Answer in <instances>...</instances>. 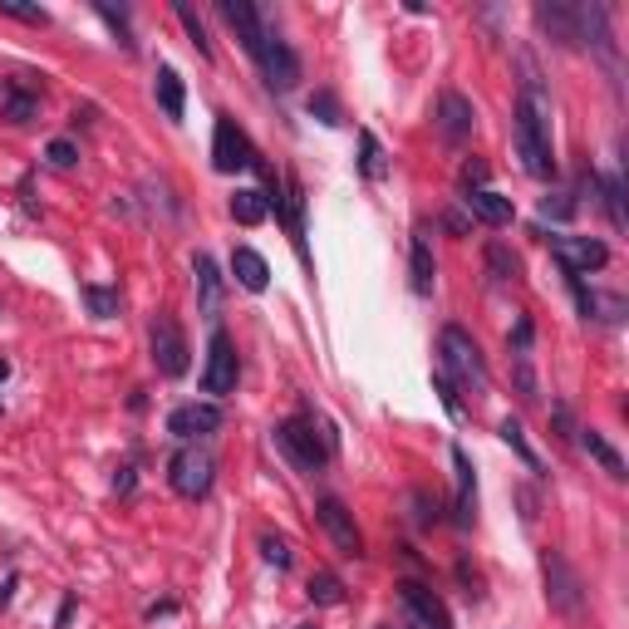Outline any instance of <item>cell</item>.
I'll list each match as a JSON object with an SVG mask.
<instances>
[{
    "label": "cell",
    "instance_id": "b9f144b4",
    "mask_svg": "<svg viewBox=\"0 0 629 629\" xmlns=\"http://www.w3.org/2000/svg\"><path fill=\"white\" fill-rule=\"evenodd\" d=\"M10 590H15V575H10V580H5V585H0V610H5V605H10Z\"/></svg>",
    "mask_w": 629,
    "mask_h": 629
},
{
    "label": "cell",
    "instance_id": "4dcf8cb0",
    "mask_svg": "<svg viewBox=\"0 0 629 629\" xmlns=\"http://www.w3.org/2000/svg\"><path fill=\"white\" fill-rule=\"evenodd\" d=\"M359 153H364V158H359V168H364V177H369V182H379V177L389 172V163H384V148H379V138H374V133H359Z\"/></svg>",
    "mask_w": 629,
    "mask_h": 629
},
{
    "label": "cell",
    "instance_id": "603a6c76",
    "mask_svg": "<svg viewBox=\"0 0 629 629\" xmlns=\"http://www.w3.org/2000/svg\"><path fill=\"white\" fill-rule=\"evenodd\" d=\"M231 217H236L241 227H261V222L271 217V202H266V192H256V187H241V192L231 197Z\"/></svg>",
    "mask_w": 629,
    "mask_h": 629
},
{
    "label": "cell",
    "instance_id": "5bb4252c",
    "mask_svg": "<svg viewBox=\"0 0 629 629\" xmlns=\"http://www.w3.org/2000/svg\"><path fill=\"white\" fill-rule=\"evenodd\" d=\"M222 15H227V25L236 30V40L246 45V55L261 59V50H266V20H261V10L251 5V0H222Z\"/></svg>",
    "mask_w": 629,
    "mask_h": 629
},
{
    "label": "cell",
    "instance_id": "f546056e",
    "mask_svg": "<svg viewBox=\"0 0 629 629\" xmlns=\"http://www.w3.org/2000/svg\"><path fill=\"white\" fill-rule=\"evenodd\" d=\"M487 271H492V281H516V276H521V261H516L512 246L492 241V246H487Z\"/></svg>",
    "mask_w": 629,
    "mask_h": 629
},
{
    "label": "cell",
    "instance_id": "52a82bcc",
    "mask_svg": "<svg viewBox=\"0 0 629 629\" xmlns=\"http://www.w3.org/2000/svg\"><path fill=\"white\" fill-rule=\"evenodd\" d=\"M148 349H153V364L163 379L187 374V335L172 315H153V330H148Z\"/></svg>",
    "mask_w": 629,
    "mask_h": 629
},
{
    "label": "cell",
    "instance_id": "836d02e7",
    "mask_svg": "<svg viewBox=\"0 0 629 629\" xmlns=\"http://www.w3.org/2000/svg\"><path fill=\"white\" fill-rule=\"evenodd\" d=\"M261 556H266L276 571H286V566H290V541H286V536H271V531H266V536H261Z\"/></svg>",
    "mask_w": 629,
    "mask_h": 629
},
{
    "label": "cell",
    "instance_id": "484cf974",
    "mask_svg": "<svg viewBox=\"0 0 629 629\" xmlns=\"http://www.w3.org/2000/svg\"><path fill=\"white\" fill-rule=\"evenodd\" d=\"M158 104H163V114H168L172 123H177L182 109H187V94H182V79H177V69H172V64L158 69Z\"/></svg>",
    "mask_w": 629,
    "mask_h": 629
},
{
    "label": "cell",
    "instance_id": "5b68a950",
    "mask_svg": "<svg viewBox=\"0 0 629 629\" xmlns=\"http://www.w3.org/2000/svg\"><path fill=\"white\" fill-rule=\"evenodd\" d=\"M541 575H546V600H551V610H561V615H580V610H585L580 575L571 571V561H566L561 551H541Z\"/></svg>",
    "mask_w": 629,
    "mask_h": 629
},
{
    "label": "cell",
    "instance_id": "ac0fdd59",
    "mask_svg": "<svg viewBox=\"0 0 629 629\" xmlns=\"http://www.w3.org/2000/svg\"><path fill=\"white\" fill-rule=\"evenodd\" d=\"M192 276H197V305H202V315H217L222 310V271H217V261L207 251L192 256Z\"/></svg>",
    "mask_w": 629,
    "mask_h": 629
},
{
    "label": "cell",
    "instance_id": "d590c367",
    "mask_svg": "<svg viewBox=\"0 0 629 629\" xmlns=\"http://www.w3.org/2000/svg\"><path fill=\"white\" fill-rule=\"evenodd\" d=\"M45 158H50V168H74V163H79V143H69V138H55V143L45 148Z\"/></svg>",
    "mask_w": 629,
    "mask_h": 629
},
{
    "label": "cell",
    "instance_id": "8fae6325",
    "mask_svg": "<svg viewBox=\"0 0 629 629\" xmlns=\"http://www.w3.org/2000/svg\"><path fill=\"white\" fill-rule=\"evenodd\" d=\"M315 516H320V526H325V536L335 541L340 556H349V561L364 556V536H359V526H354V516H349V507H344L340 497H320Z\"/></svg>",
    "mask_w": 629,
    "mask_h": 629
},
{
    "label": "cell",
    "instance_id": "30bf717a",
    "mask_svg": "<svg viewBox=\"0 0 629 629\" xmlns=\"http://www.w3.org/2000/svg\"><path fill=\"white\" fill-rule=\"evenodd\" d=\"M236 389V349L227 330H212L207 340V364H202V394H231Z\"/></svg>",
    "mask_w": 629,
    "mask_h": 629
},
{
    "label": "cell",
    "instance_id": "ba28073f",
    "mask_svg": "<svg viewBox=\"0 0 629 629\" xmlns=\"http://www.w3.org/2000/svg\"><path fill=\"white\" fill-rule=\"evenodd\" d=\"M551 256H556V266L566 271V276H590V271H600L605 261H610V246L600 241V236H556L551 241Z\"/></svg>",
    "mask_w": 629,
    "mask_h": 629
},
{
    "label": "cell",
    "instance_id": "4fadbf2b",
    "mask_svg": "<svg viewBox=\"0 0 629 629\" xmlns=\"http://www.w3.org/2000/svg\"><path fill=\"white\" fill-rule=\"evenodd\" d=\"M217 428H222V408L217 403H182V408L168 413V433L182 438V443H197V438H207Z\"/></svg>",
    "mask_w": 629,
    "mask_h": 629
},
{
    "label": "cell",
    "instance_id": "9c48e42d",
    "mask_svg": "<svg viewBox=\"0 0 629 629\" xmlns=\"http://www.w3.org/2000/svg\"><path fill=\"white\" fill-rule=\"evenodd\" d=\"M256 163V148H251V138L236 128V118H217V133H212V168L217 172H241Z\"/></svg>",
    "mask_w": 629,
    "mask_h": 629
},
{
    "label": "cell",
    "instance_id": "8d00e7d4",
    "mask_svg": "<svg viewBox=\"0 0 629 629\" xmlns=\"http://www.w3.org/2000/svg\"><path fill=\"white\" fill-rule=\"evenodd\" d=\"M99 20H104V25L114 30L118 40H123L128 50H133V30H128V15H123V10H114V5H99Z\"/></svg>",
    "mask_w": 629,
    "mask_h": 629
},
{
    "label": "cell",
    "instance_id": "83f0119b",
    "mask_svg": "<svg viewBox=\"0 0 629 629\" xmlns=\"http://www.w3.org/2000/svg\"><path fill=\"white\" fill-rule=\"evenodd\" d=\"M305 595H310L315 605H344V580L330 571H315L305 580Z\"/></svg>",
    "mask_w": 629,
    "mask_h": 629
},
{
    "label": "cell",
    "instance_id": "cb8c5ba5",
    "mask_svg": "<svg viewBox=\"0 0 629 629\" xmlns=\"http://www.w3.org/2000/svg\"><path fill=\"white\" fill-rule=\"evenodd\" d=\"M580 448H585L590 458L600 462V467H605L610 477H625V458H620V453H615V448L605 443V433H595V428H580Z\"/></svg>",
    "mask_w": 629,
    "mask_h": 629
},
{
    "label": "cell",
    "instance_id": "8992f818",
    "mask_svg": "<svg viewBox=\"0 0 629 629\" xmlns=\"http://www.w3.org/2000/svg\"><path fill=\"white\" fill-rule=\"evenodd\" d=\"M536 25L561 40V45H585V30H590V5H566V0H541L536 5Z\"/></svg>",
    "mask_w": 629,
    "mask_h": 629
},
{
    "label": "cell",
    "instance_id": "ffe728a7",
    "mask_svg": "<svg viewBox=\"0 0 629 629\" xmlns=\"http://www.w3.org/2000/svg\"><path fill=\"white\" fill-rule=\"evenodd\" d=\"M231 276H236V286L256 290V295L271 286V266H266V256L251 251V246H236V251H231Z\"/></svg>",
    "mask_w": 629,
    "mask_h": 629
},
{
    "label": "cell",
    "instance_id": "60d3db41",
    "mask_svg": "<svg viewBox=\"0 0 629 629\" xmlns=\"http://www.w3.org/2000/svg\"><path fill=\"white\" fill-rule=\"evenodd\" d=\"M482 177H487L482 163H467V168H462V182H467V187H472V182H482Z\"/></svg>",
    "mask_w": 629,
    "mask_h": 629
},
{
    "label": "cell",
    "instance_id": "e575fe53",
    "mask_svg": "<svg viewBox=\"0 0 629 629\" xmlns=\"http://www.w3.org/2000/svg\"><path fill=\"white\" fill-rule=\"evenodd\" d=\"M0 15H10V20H25V25H45V20H50L40 5H20V0H0Z\"/></svg>",
    "mask_w": 629,
    "mask_h": 629
},
{
    "label": "cell",
    "instance_id": "7bdbcfd3",
    "mask_svg": "<svg viewBox=\"0 0 629 629\" xmlns=\"http://www.w3.org/2000/svg\"><path fill=\"white\" fill-rule=\"evenodd\" d=\"M295 629H320V625H295Z\"/></svg>",
    "mask_w": 629,
    "mask_h": 629
},
{
    "label": "cell",
    "instance_id": "d4e9b609",
    "mask_svg": "<svg viewBox=\"0 0 629 629\" xmlns=\"http://www.w3.org/2000/svg\"><path fill=\"white\" fill-rule=\"evenodd\" d=\"M281 207H286L295 251H305V192H300V182H295V177H286V197H281Z\"/></svg>",
    "mask_w": 629,
    "mask_h": 629
},
{
    "label": "cell",
    "instance_id": "74e56055",
    "mask_svg": "<svg viewBox=\"0 0 629 629\" xmlns=\"http://www.w3.org/2000/svg\"><path fill=\"white\" fill-rule=\"evenodd\" d=\"M5 114H10V123H25V118L35 114V99H30V94H10V99H5Z\"/></svg>",
    "mask_w": 629,
    "mask_h": 629
},
{
    "label": "cell",
    "instance_id": "e0dca14e",
    "mask_svg": "<svg viewBox=\"0 0 629 629\" xmlns=\"http://www.w3.org/2000/svg\"><path fill=\"white\" fill-rule=\"evenodd\" d=\"M472 123H477V109H472L462 94L448 89V94L438 99V128H443V138H448V143H462V138L472 133Z\"/></svg>",
    "mask_w": 629,
    "mask_h": 629
},
{
    "label": "cell",
    "instance_id": "1f68e13d",
    "mask_svg": "<svg viewBox=\"0 0 629 629\" xmlns=\"http://www.w3.org/2000/svg\"><path fill=\"white\" fill-rule=\"evenodd\" d=\"M79 295H84V305H89V315H94V320H114V315H118V290L79 286Z\"/></svg>",
    "mask_w": 629,
    "mask_h": 629
},
{
    "label": "cell",
    "instance_id": "d6a6232c",
    "mask_svg": "<svg viewBox=\"0 0 629 629\" xmlns=\"http://www.w3.org/2000/svg\"><path fill=\"white\" fill-rule=\"evenodd\" d=\"M177 20L187 25V35H192V45H197V55L212 59V40H207V30H202V20L192 15V5H177Z\"/></svg>",
    "mask_w": 629,
    "mask_h": 629
},
{
    "label": "cell",
    "instance_id": "7402d4cb",
    "mask_svg": "<svg viewBox=\"0 0 629 629\" xmlns=\"http://www.w3.org/2000/svg\"><path fill=\"white\" fill-rule=\"evenodd\" d=\"M453 467H458V521L472 526V516H477V477H472V462H467L462 448H453Z\"/></svg>",
    "mask_w": 629,
    "mask_h": 629
},
{
    "label": "cell",
    "instance_id": "f1b7e54d",
    "mask_svg": "<svg viewBox=\"0 0 629 629\" xmlns=\"http://www.w3.org/2000/svg\"><path fill=\"white\" fill-rule=\"evenodd\" d=\"M595 187H600V197H605V212H610V227L625 231L629 217H625V187L615 182V177H595Z\"/></svg>",
    "mask_w": 629,
    "mask_h": 629
},
{
    "label": "cell",
    "instance_id": "7c38bea8",
    "mask_svg": "<svg viewBox=\"0 0 629 629\" xmlns=\"http://www.w3.org/2000/svg\"><path fill=\"white\" fill-rule=\"evenodd\" d=\"M399 605H403V615H408L413 629H453L443 600H438L428 585H418V580H403L399 585Z\"/></svg>",
    "mask_w": 629,
    "mask_h": 629
},
{
    "label": "cell",
    "instance_id": "d6986e66",
    "mask_svg": "<svg viewBox=\"0 0 629 629\" xmlns=\"http://www.w3.org/2000/svg\"><path fill=\"white\" fill-rule=\"evenodd\" d=\"M571 290H575V300H580V310H585V320H605V325H620V320H625V300H620V295H600V290H590L585 281H575V276H571Z\"/></svg>",
    "mask_w": 629,
    "mask_h": 629
},
{
    "label": "cell",
    "instance_id": "3957f363",
    "mask_svg": "<svg viewBox=\"0 0 629 629\" xmlns=\"http://www.w3.org/2000/svg\"><path fill=\"white\" fill-rule=\"evenodd\" d=\"M438 354H443V374H453V379H462V384L487 389V359H482L477 340H472L462 325H448V330L438 335Z\"/></svg>",
    "mask_w": 629,
    "mask_h": 629
},
{
    "label": "cell",
    "instance_id": "9a60e30c",
    "mask_svg": "<svg viewBox=\"0 0 629 629\" xmlns=\"http://www.w3.org/2000/svg\"><path fill=\"white\" fill-rule=\"evenodd\" d=\"M256 64H261V74H266L271 89H295V79H300V59H295V50H290L276 30L266 35V50H261Z\"/></svg>",
    "mask_w": 629,
    "mask_h": 629
},
{
    "label": "cell",
    "instance_id": "f35d334b",
    "mask_svg": "<svg viewBox=\"0 0 629 629\" xmlns=\"http://www.w3.org/2000/svg\"><path fill=\"white\" fill-rule=\"evenodd\" d=\"M310 114H320V123H340V104L330 94H315L310 99Z\"/></svg>",
    "mask_w": 629,
    "mask_h": 629
},
{
    "label": "cell",
    "instance_id": "7a4b0ae2",
    "mask_svg": "<svg viewBox=\"0 0 629 629\" xmlns=\"http://www.w3.org/2000/svg\"><path fill=\"white\" fill-rule=\"evenodd\" d=\"M168 482L177 497H187V502H202L207 492H212V482H217V462L207 448H197V443H187V448H177L168 458Z\"/></svg>",
    "mask_w": 629,
    "mask_h": 629
},
{
    "label": "cell",
    "instance_id": "ee69618b",
    "mask_svg": "<svg viewBox=\"0 0 629 629\" xmlns=\"http://www.w3.org/2000/svg\"><path fill=\"white\" fill-rule=\"evenodd\" d=\"M374 629H389V625H374Z\"/></svg>",
    "mask_w": 629,
    "mask_h": 629
},
{
    "label": "cell",
    "instance_id": "ab89813d",
    "mask_svg": "<svg viewBox=\"0 0 629 629\" xmlns=\"http://www.w3.org/2000/svg\"><path fill=\"white\" fill-rule=\"evenodd\" d=\"M571 212H575L571 192H556V202H551V197L541 202V217H571Z\"/></svg>",
    "mask_w": 629,
    "mask_h": 629
},
{
    "label": "cell",
    "instance_id": "6da1fadb",
    "mask_svg": "<svg viewBox=\"0 0 629 629\" xmlns=\"http://www.w3.org/2000/svg\"><path fill=\"white\" fill-rule=\"evenodd\" d=\"M516 158L536 182L556 177V153H551V99L546 89L531 79L516 99Z\"/></svg>",
    "mask_w": 629,
    "mask_h": 629
},
{
    "label": "cell",
    "instance_id": "277c9868",
    "mask_svg": "<svg viewBox=\"0 0 629 629\" xmlns=\"http://www.w3.org/2000/svg\"><path fill=\"white\" fill-rule=\"evenodd\" d=\"M276 443H281L290 458H295V467H305V472H320V467L330 462V453H335V438H320L310 418H286V423L276 428Z\"/></svg>",
    "mask_w": 629,
    "mask_h": 629
},
{
    "label": "cell",
    "instance_id": "44dd1931",
    "mask_svg": "<svg viewBox=\"0 0 629 629\" xmlns=\"http://www.w3.org/2000/svg\"><path fill=\"white\" fill-rule=\"evenodd\" d=\"M408 271H413V290L418 295H433V281H438V261H433V241L428 231L413 236V251H408Z\"/></svg>",
    "mask_w": 629,
    "mask_h": 629
},
{
    "label": "cell",
    "instance_id": "4316f807",
    "mask_svg": "<svg viewBox=\"0 0 629 629\" xmlns=\"http://www.w3.org/2000/svg\"><path fill=\"white\" fill-rule=\"evenodd\" d=\"M497 433H502V443H507V448H512V453L526 462L531 472H541V458H536V448L526 443V428H521L516 418H502V423H497Z\"/></svg>",
    "mask_w": 629,
    "mask_h": 629
},
{
    "label": "cell",
    "instance_id": "2e32d148",
    "mask_svg": "<svg viewBox=\"0 0 629 629\" xmlns=\"http://www.w3.org/2000/svg\"><path fill=\"white\" fill-rule=\"evenodd\" d=\"M467 212L482 222V227H512V217H516V207H512V197H502V192H492V187H467Z\"/></svg>",
    "mask_w": 629,
    "mask_h": 629
}]
</instances>
